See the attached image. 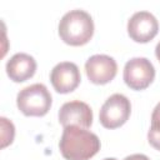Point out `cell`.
<instances>
[{
    "label": "cell",
    "mask_w": 160,
    "mask_h": 160,
    "mask_svg": "<svg viewBox=\"0 0 160 160\" xmlns=\"http://www.w3.org/2000/svg\"><path fill=\"white\" fill-rule=\"evenodd\" d=\"M96 134L79 126H66L62 130L59 149L65 160H89L100 150Z\"/></svg>",
    "instance_id": "6da1fadb"
},
{
    "label": "cell",
    "mask_w": 160,
    "mask_h": 160,
    "mask_svg": "<svg viewBox=\"0 0 160 160\" xmlns=\"http://www.w3.org/2000/svg\"><path fill=\"white\" fill-rule=\"evenodd\" d=\"M60 39L71 46L88 44L94 35V21L90 14L84 10H71L66 12L58 26Z\"/></svg>",
    "instance_id": "7a4b0ae2"
},
{
    "label": "cell",
    "mask_w": 160,
    "mask_h": 160,
    "mask_svg": "<svg viewBox=\"0 0 160 160\" xmlns=\"http://www.w3.org/2000/svg\"><path fill=\"white\" fill-rule=\"evenodd\" d=\"M52 104L51 94L44 84H32L18 92L16 105L25 116H44Z\"/></svg>",
    "instance_id": "3957f363"
},
{
    "label": "cell",
    "mask_w": 160,
    "mask_h": 160,
    "mask_svg": "<svg viewBox=\"0 0 160 160\" xmlns=\"http://www.w3.org/2000/svg\"><path fill=\"white\" fill-rule=\"evenodd\" d=\"M131 104L130 100L122 94H112L102 104L99 120L105 129H118L122 126L130 118Z\"/></svg>",
    "instance_id": "277c9868"
},
{
    "label": "cell",
    "mask_w": 160,
    "mask_h": 160,
    "mask_svg": "<svg viewBox=\"0 0 160 160\" xmlns=\"http://www.w3.org/2000/svg\"><path fill=\"white\" fill-rule=\"evenodd\" d=\"M122 78L131 90H145L155 79V68L146 58H132L125 64Z\"/></svg>",
    "instance_id": "5b68a950"
},
{
    "label": "cell",
    "mask_w": 160,
    "mask_h": 160,
    "mask_svg": "<svg viewBox=\"0 0 160 160\" xmlns=\"http://www.w3.org/2000/svg\"><path fill=\"white\" fill-rule=\"evenodd\" d=\"M85 72L90 82L95 85H105L116 76L118 64L114 58L109 55L96 54L86 60Z\"/></svg>",
    "instance_id": "8992f818"
},
{
    "label": "cell",
    "mask_w": 160,
    "mask_h": 160,
    "mask_svg": "<svg viewBox=\"0 0 160 160\" xmlns=\"http://www.w3.org/2000/svg\"><path fill=\"white\" fill-rule=\"evenodd\" d=\"M158 31L159 22L149 11H138L128 21V34L135 42H149L156 36Z\"/></svg>",
    "instance_id": "52a82bcc"
},
{
    "label": "cell",
    "mask_w": 160,
    "mask_h": 160,
    "mask_svg": "<svg viewBox=\"0 0 160 160\" xmlns=\"http://www.w3.org/2000/svg\"><path fill=\"white\" fill-rule=\"evenodd\" d=\"M50 81L56 92L69 94L74 91L81 81L80 70L78 65L71 61L59 62L50 72Z\"/></svg>",
    "instance_id": "ba28073f"
},
{
    "label": "cell",
    "mask_w": 160,
    "mask_h": 160,
    "mask_svg": "<svg viewBox=\"0 0 160 160\" xmlns=\"http://www.w3.org/2000/svg\"><path fill=\"white\" fill-rule=\"evenodd\" d=\"M59 122L66 126H79L89 129L92 124V110L91 108L80 100H72L62 104L59 110Z\"/></svg>",
    "instance_id": "9c48e42d"
},
{
    "label": "cell",
    "mask_w": 160,
    "mask_h": 160,
    "mask_svg": "<svg viewBox=\"0 0 160 160\" xmlns=\"http://www.w3.org/2000/svg\"><path fill=\"white\" fill-rule=\"evenodd\" d=\"M36 71L35 59L25 52L12 55L6 62V74L14 82H24L34 76Z\"/></svg>",
    "instance_id": "30bf717a"
},
{
    "label": "cell",
    "mask_w": 160,
    "mask_h": 160,
    "mask_svg": "<svg viewBox=\"0 0 160 160\" xmlns=\"http://www.w3.org/2000/svg\"><path fill=\"white\" fill-rule=\"evenodd\" d=\"M148 141L154 149L160 151V102L156 104L151 114V125L148 132Z\"/></svg>",
    "instance_id": "8fae6325"
},
{
    "label": "cell",
    "mask_w": 160,
    "mask_h": 160,
    "mask_svg": "<svg viewBox=\"0 0 160 160\" xmlns=\"http://www.w3.org/2000/svg\"><path fill=\"white\" fill-rule=\"evenodd\" d=\"M124 160H150V159L144 154H132V155L126 156Z\"/></svg>",
    "instance_id": "7c38bea8"
},
{
    "label": "cell",
    "mask_w": 160,
    "mask_h": 160,
    "mask_svg": "<svg viewBox=\"0 0 160 160\" xmlns=\"http://www.w3.org/2000/svg\"><path fill=\"white\" fill-rule=\"evenodd\" d=\"M155 55H156L158 60L160 61V41L158 42V45H156V48H155Z\"/></svg>",
    "instance_id": "4fadbf2b"
},
{
    "label": "cell",
    "mask_w": 160,
    "mask_h": 160,
    "mask_svg": "<svg viewBox=\"0 0 160 160\" xmlns=\"http://www.w3.org/2000/svg\"><path fill=\"white\" fill-rule=\"evenodd\" d=\"M104 160H116L115 158H106V159H104Z\"/></svg>",
    "instance_id": "5bb4252c"
}]
</instances>
